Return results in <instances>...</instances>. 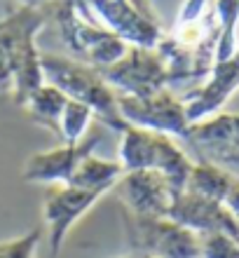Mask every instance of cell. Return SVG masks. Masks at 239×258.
Listing matches in <instances>:
<instances>
[{"label": "cell", "mask_w": 239, "mask_h": 258, "mask_svg": "<svg viewBox=\"0 0 239 258\" xmlns=\"http://www.w3.org/2000/svg\"><path fill=\"white\" fill-rule=\"evenodd\" d=\"M99 200H101L99 192L85 190V188H77V185L59 183L47 188L45 200H42V228L47 230L49 251H52L54 258L61 253L73 225Z\"/></svg>", "instance_id": "30bf717a"}, {"label": "cell", "mask_w": 239, "mask_h": 258, "mask_svg": "<svg viewBox=\"0 0 239 258\" xmlns=\"http://www.w3.org/2000/svg\"><path fill=\"white\" fill-rule=\"evenodd\" d=\"M87 19L120 35L127 45L155 49L162 40L160 24L134 0H75Z\"/></svg>", "instance_id": "52a82bcc"}, {"label": "cell", "mask_w": 239, "mask_h": 258, "mask_svg": "<svg viewBox=\"0 0 239 258\" xmlns=\"http://www.w3.org/2000/svg\"><path fill=\"white\" fill-rule=\"evenodd\" d=\"M17 3H21V7H33V10H40L45 3H49V0H17Z\"/></svg>", "instance_id": "cb8c5ba5"}, {"label": "cell", "mask_w": 239, "mask_h": 258, "mask_svg": "<svg viewBox=\"0 0 239 258\" xmlns=\"http://www.w3.org/2000/svg\"><path fill=\"white\" fill-rule=\"evenodd\" d=\"M99 71L117 94L129 96H150L160 89H167V80H169L164 59L157 49L134 47V45L124 52L122 59Z\"/></svg>", "instance_id": "9c48e42d"}, {"label": "cell", "mask_w": 239, "mask_h": 258, "mask_svg": "<svg viewBox=\"0 0 239 258\" xmlns=\"http://www.w3.org/2000/svg\"><path fill=\"white\" fill-rule=\"evenodd\" d=\"M237 92H239V49L225 61L213 63L209 80L202 87L190 89L183 96L188 120L197 122V120H204V117L223 110V106Z\"/></svg>", "instance_id": "4fadbf2b"}, {"label": "cell", "mask_w": 239, "mask_h": 258, "mask_svg": "<svg viewBox=\"0 0 239 258\" xmlns=\"http://www.w3.org/2000/svg\"><path fill=\"white\" fill-rule=\"evenodd\" d=\"M225 207L230 209V214H232V218H234V223H237V228H239V181L232 185L230 195L225 197Z\"/></svg>", "instance_id": "603a6c76"}, {"label": "cell", "mask_w": 239, "mask_h": 258, "mask_svg": "<svg viewBox=\"0 0 239 258\" xmlns=\"http://www.w3.org/2000/svg\"><path fill=\"white\" fill-rule=\"evenodd\" d=\"M113 190L117 192L124 211H129L134 216L157 218L169 216L171 204L181 192L169 183V178L155 169L124 171Z\"/></svg>", "instance_id": "8fae6325"}, {"label": "cell", "mask_w": 239, "mask_h": 258, "mask_svg": "<svg viewBox=\"0 0 239 258\" xmlns=\"http://www.w3.org/2000/svg\"><path fill=\"white\" fill-rule=\"evenodd\" d=\"M117 106L127 124L160 132L181 141L188 136V129L192 124L185 113L183 99L171 94L169 89H160L150 96L117 94Z\"/></svg>", "instance_id": "ba28073f"}, {"label": "cell", "mask_w": 239, "mask_h": 258, "mask_svg": "<svg viewBox=\"0 0 239 258\" xmlns=\"http://www.w3.org/2000/svg\"><path fill=\"white\" fill-rule=\"evenodd\" d=\"M40 66L45 82L59 87L73 101L85 103L94 113V117H99L108 129L117 134L127 129V122L117 106V92L103 80L99 68L77 61L73 56L66 59L54 54H40Z\"/></svg>", "instance_id": "7a4b0ae2"}, {"label": "cell", "mask_w": 239, "mask_h": 258, "mask_svg": "<svg viewBox=\"0 0 239 258\" xmlns=\"http://www.w3.org/2000/svg\"><path fill=\"white\" fill-rule=\"evenodd\" d=\"M124 169L117 160H103V157L89 153L77 169L73 171V176L68 178V185H77L85 190L99 192V195H108L113 188L117 185V181L122 178Z\"/></svg>", "instance_id": "9a60e30c"}, {"label": "cell", "mask_w": 239, "mask_h": 258, "mask_svg": "<svg viewBox=\"0 0 239 258\" xmlns=\"http://www.w3.org/2000/svg\"><path fill=\"white\" fill-rule=\"evenodd\" d=\"M167 218L176 221L178 225H185V228L199 232V235L223 230L239 237V228L234 223L230 209L225 207V202L204 197L195 190H188V188H183L176 195Z\"/></svg>", "instance_id": "5bb4252c"}, {"label": "cell", "mask_w": 239, "mask_h": 258, "mask_svg": "<svg viewBox=\"0 0 239 258\" xmlns=\"http://www.w3.org/2000/svg\"><path fill=\"white\" fill-rule=\"evenodd\" d=\"M124 235L131 251L150 258H199L202 235L171 218L124 214Z\"/></svg>", "instance_id": "5b68a950"}, {"label": "cell", "mask_w": 239, "mask_h": 258, "mask_svg": "<svg viewBox=\"0 0 239 258\" xmlns=\"http://www.w3.org/2000/svg\"><path fill=\"white\" fill-rule=\"evenodd\" d=\"M199 258H239V237L230 232H204L199 242Z\"/></svg>", "instance_id": "ffe728a7"}, {"label": "cell", "mask_w": 239, "mask_h": 258, "mask_svg": "<svg viewBox=\"0 0 239 258\" xmlns=\"http://www.w3.org/2000/svg\"><path fill=\"white\" fill-rule=\"evenodd\" d=\"M117 162L124 171L155 169L169 178V183L176 190H183L188 183L195 160L188 150H183L174 141V136L150 132V129L131 127L127 124L120 132V148H117Z\"/></svg>", "instance_id": "3957f363"}, {"label": "cell", "mask_w": 239, "mask_h": 258, "mask_svg": "<svg viewBox=\"0 0 239 258\" xmlns=\"http://www.w3.org/2000/svg\"><path fill=\"white\" fill-rule=\"evenodd\" d=\"M183 146L195 155L192 160L211 162L239 178V113L218 110L192 122Z\"/></svg>", "instance_id": "8992f818"}, {"label": "cell", "mask_w": 239, "mask_h": 258, "mask_svg": "<svg viewBox=\"0 0 239 258\" xmlns=\"http://www.w3.org/2000/svg\"><path fill=\"white\" fill-rule=\"evenodd\" d=\"M237 181L239 178L232 176L230 171L220 169V167H216L211 162L195 160V167H192L190 176H188L185 188L204 197H211V200H218V202H225V197L230 195V190H232V185Z\"/></svg>", "instance_id": "2e32d148"}, {"label": "cell", "mask_w": 239, "mask_h": 258, "mask_svg": "<svg viewBox=\"0 0 239 258\" xmlns=\"http://www.w3.org/2000/svg\"><path fill=\"white\" fill-rule=\"evenodd\" d=\"M45 24V12L21 7L0 21V87L12 85L14 101L24 106L26 99L45 82L35 35Z\"/></svg>", "instance_id": "6da1fadb"}, {"label": "cell", "mask_w": 239, "mask_h": 258, "mask_svg": "<svg viewBox=\"0 0 239 258\" xmlns=\"http://www.w3.org/2000/svg\"><path fill=\"white\" fill-rule=\"evenodd\" d=\"M54 19L61 31L63 45L70 49L73 59L77 61H85L94 68H106L117 59H122L124 52L129 49V45L120 35L87 19L77 10L75 0L59 3L54 10Z\"/></svg>", "instance_id": "277c9868"}, {"label": "cell", "mask_w": 239, "mask_h": 258, "mask_svg": "<svg viewBox=\"0 0 239 258\" xmlns=\"http://www.w3.org/2000/svg\"><path fill=\"white\" fill-rule=\"evenodd\" d=\"M66 103H68V96L63 94L61 89L49 85V82H42L40 87L26 99L24 108L31 113L35 122L45 124L49 129H59V120H61Z\"/></svg>", "instance_id": "e0dca14e"}, {"label": "cell", "mask_w": 239, "mask_h": 258, "mask_svg": "<svg viewBox=\"0 0 239 258\" xmlns=\"http://www.w3.org/2000/svg\"><path fill=\"white\" fill-rule=\"evenodd\" d=\"M94 120V113L80 101H73L68 99L66 108L61 113V120H59V136H61L63 143H80L85 136L89 134V124Z\"/></svg>", "instance_id": "d6986e66"}, {"label": "cell", "mask_w": 239, "mask_h": 258, "mask_svg": "<svg viewBox=\"0 0 239 258\" xmlns=\"http://www.w3.org/2000/svg\"><path fill=\"white\" fill-rule=\"evenodd\" d=\"M42 235H45V228L35 225L33 230L24 232L19 237L0 242V258H38Z\"/></svg>", "instance_id": "44dd1931"}, {"label": "cell", "mask_w": 239, "mask_h": 258, "mask_svg": "<svg viewBox=\"0 0 239 258\" xmlns=\"http://www.w3.org/2000/svg\"><path fill=\"white\" fill-rule=\"evenodd\" d=\"M213 17L218 24L216 42V63L225 61L237 52V24H239V0H216Z\"/></svg>", "instance_id": "ac0fdd59"}, {"label": "cell", "mask_w": 239, "mask_h": 258, "mask_svg": "<svg viewBox=\"0 0 239 258\" xmlns=\"http://www.w3.org/2000/svg\"><path fill=\"white\" fill-rule=\"evenodd\" d=\"M122 258H150V256H143V253H134V251H131L129 256H122Z\"/></svg>", "instance_id": "d4e9b609"}, {"label": "cell", "mask_w": 239, "mask_h": 258, "mask_svg": "<svg viewBox=\"0 0 239 258\" xmlns=\"http://www.w3.org/2000/svg\"><path fill=\"white\" fill-rule=\"evenodd\" d=\"M204 7H206V0H185L183 7H181V14H178V24L197 21L204 14Z\"/></svg>", "instance_id": "7402d4cb"}, {"label": "cell", "mask_w": 239, "mask_h": 258, "mask_svg": "<svg viewBox=\"0 0 239 258\" xmlns=\"http://www.w3.org/2000/svg\"><path fill=\"white\" fill-rule=\"evenodd\" d=\"M99 141H101V136L94 134V136H85L80 143H61L56 148L33 153L26 160L24 169H21V178L26 183H35V185L68 183V178L73 176L77 164L89 153H94Z\"/></svg>", "instance_id": "7c38bea8"}]
</instances>
